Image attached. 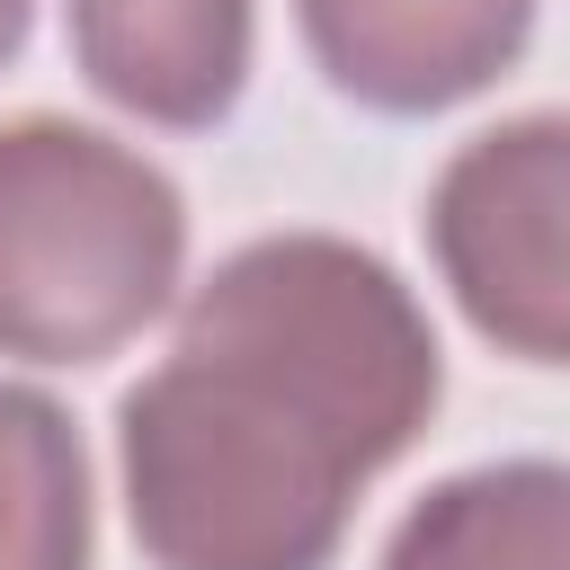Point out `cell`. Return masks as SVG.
<instances>
[{
  "label": "cell",
  "mask_w": 570,
  "mask_h": 570,
  "mask_svg": "<svg viewBox=\"0 0 570 570\" xmlns=\"http://www.w3.org/2000/svg\"><path fill=\"white\" fill-rule=\"evenodd\" d=\"M436 392V330L374 249L267 232L116 401L134 543L151 570H330L356 490L419 445Z\"/></svg>",
  "instance_id": "obj_1"
},
{
  "label": "cell",
  "mask_w": 570,
  "mask_h": 570,
  "mask_svg": "<svg viewBox=\"0 0 570 570\" xmlns=\"http://www.w3.org/2000/svg\"><path fill=\"white\" fill-rule=\"evenodd\" d=\"M187 267L178 187L71 116L0 125V356L98 365L142 338Z\"/></svg>",
  "instance_id": "obj_2"
},
{
  "label": "cell",
  "mask_w": 570,
  "mask_h": 570,
  "mask_svg": "<svg viewBox=\"0 0 570 570\" xmlns=\"http://www.w3.org/2000/svg\"><path fill=\"white\" fill-rule=\"evenodd\" d=\"M428 258L499 356L570 365V116L472 134L428 187Z\"/></svg>",
  "instance_id": "obj_3"
},
{
  "label": "cell",
  "mask_w": 570,
  "mask_h": 570,
  "mask_svg": "<svg viewBox=\"0 0 570 570\" xmlns=\"http://www.w3.org/2000/svg\"><path fill=\"white\" fill-rule=\"evenodd\" d=\"M312 62L374 116H436L490 89L534 27V0H294Z\"/></svg>",
  "instance_id": "obj_4"
},
{
  "label": "cell",
  "mask_w": 570,
  "mask_h": 570,
  "mask_svg": "<svg viewBox=\"0 0 570 570\" xmlns=\"http://www.w3.org/2000/svg\"><path fill=\"white\" fill-rule=\"evenodd\" d=\"M80 80L169 134L232 116L249 80V0H62Z\"/></svg>",
  "instance_id": "obj_5"
},
{
  "label": "cell",
  "mask_w": 570,
  "mask_h": 570,
  "mask_svg": "<svg viewBox=\"0 0 570 570\" xmlns=\"http://www.w3.org/2000/svg\"><path fill=\"white\" fill-rule=\"evenodd\" d=\"M383 570H570V463H481L436 481L383 543Z\"/></svg>",
  "instance_id": "obj_6"
},
{
  "label": "cell",
  "mask_w": 570,
  "mask_h": 570,
  "mask_svg": "<svg viewBox=\"0 0 570 570\" xmlns=\"http://www.w3.org/2000/svg\"><path fill=\"white\" fill-rule=\"evenodd\" d=\"M0 570H89V454L27 383H0Z\"/></svg>",
  "instance_id": "obj_7"
},
{
  "label": "cell",
  "mask_w": 570,
  "mask_h": 570,
  "mask_svg": "<svg viewBox=\"0 0 570 570\" xmlns=\"http://www.w3.org/2000/svg\"><path fill=\"white\" fill-rule=\"evenodd\" d=\"M27 18H36V0H0V62L27 45Z\"/></svg>",
  "instance_id": "obj_8"
}]
</instances>
